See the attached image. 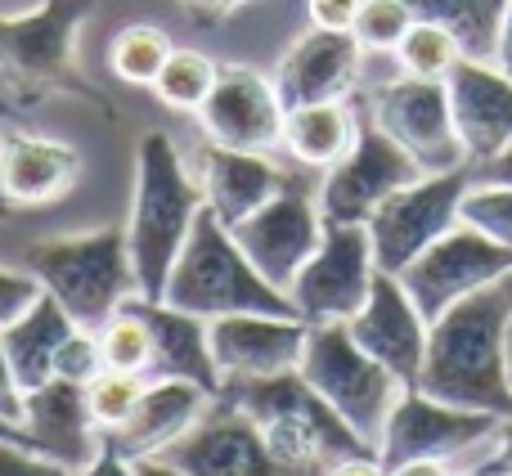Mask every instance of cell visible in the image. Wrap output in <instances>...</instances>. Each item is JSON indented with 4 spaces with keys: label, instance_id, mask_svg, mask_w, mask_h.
Here are the masks:
<instances>
[{
    "label": "cell",
    "instance_id": "1",
    "mask_svg": "<svg viewBox=\"0 0 512 476\" xmlns=\"http://www.w3.org/2000/svg\"><path fill=\"white\" fill-rule=\"evenodd\" d=\"M512 279V274H508ZM472 292L468 301L450 306L427 328V355L418 373V391L477 414L512 418V387H508V319H512V288Z\"/></svg>",
    "mask_w": 512,
    "mask_h": 476
},
{
    "label": "cell",
    "instance_id": "2",
    "mask_svg": "<svg viewBox=\"0 0 512 476\" xmlns=\"http://www.w3.org/2000/svg\"><path fill=\"white\" fill-rule=\"evenodd\" d=\"M203 189L198 176L171 135L149 131L135 153V198H131V225H126V247H131V270L140 297H162L167 274L176 265L180 247L203 212Z\"/></svg>",
    "mask_w": 512,
    "mask_h": 476
},
{
    "label": "cell",
    "instance_id": "3",
    "mask_svg": "<svg viewBox=\"0 0 512 476\" xmlns=\"http://www.w3.org/2000/svg\"><path fill=\"white\" fill-rule=\"evenodd\" d=\"M90 9L95 0H41L27 14H0V95L9 104L36 108L68 95L108 108L77 63V36Z\"/></svg>",
    "mask_w": 512,
    "mask_h": 476
},
{
    "label": "cell",
    "instance_id": "4",
    "mask_svg": "<svg viewBox=\"0 0 512 476\" xmlns=\"http://www.w3.org/2000/svg\"><path fill=\"white\" fill-rule=\"evenodd\" d=\"M167 306L185 310L198 319H221V315H297L288 292L265 283L256 265L243 256L234 234L216 221L212 212H198L194 230L180 247L176 265L167 274L162 297Z\"/></svg>",
    "mask_w": 512,
    "mask_h": 476
},
{
    "label": "cell",
    "instance_id": "5",
    "mask_svg": "<svg viewBox=\"0 0 512 476\" xmlns=\"http://www.w3.org/2000/svg\"><path fill=\"white\" fill-rule=\"evenodd\" d=\"M27 274H36V283L68 310L72 324L90 328V333H99L122 310V301L140 292L126 230H117V225L32 243L27 247Z\"/></svg>",
    "mask_w": 512,
    "mask_h": 476
},
{
    "label": "cell",
    "instance_id": "6",
    "mask_svg": "<svg viewBox=\"0 0 512 476\" xmlns=\"http://www.w3.org/2000/svg\"><path fill=\"white\" fill-rule=\"evenodd\" d=\"M225 400L256 418V427L265 432L270 450L279 454L288 468H310L328 472V463L355 459V454H373L324 400L315 396L306 378L297 369L274 373V378H252V382H225Z\"/></svg>",
    "mask_w": 512,
    "mask_h": 476
},
{
    "label": "cell",
    "instance_id": "7",
    "mask_svg": "<svg viewBox=\"0 0 512 476\" xmlns=\"http://www.w3.org/2000/svg\"><path fill=\"white\" fill-rule=\"evenodd\" d=\"M297 373L315 387V396L378 454V436L387 427L391 409L400 400L396 373H387L346 324H310L306 351H301Z\"/></svg>",
    "mask_w": 512,
    "mask_h": 476
},
{
    "label": "cell",
    "instance_id": "8",
    "mask_svg": "<svg viewBox=\"0 0 512 476\" xmlns=\"http://www.w3.org/2000/svg\"><path fill=\"white\" fill-rule=\"evenodd\" d=\"M468 189H472V167L418 176L414 185L396 189V194L364 221L369 225V243H373L378 270L400 274L445 230H454V225L463 221V198H468Z\"/></svg>",
    "mask_w": 512,
    "mask_h": 476
},
{
    "label": "cell",
    "instance_id": "9",
    "mask_svg": "<svg viewBox=\"0 0 512 476\" xmlns=\"http://www.w3.org/2000/svg\"><path fill=\"white\" fill-rule=\"evenodd\" d=\"M369 117L418 162L423 176L454 167H472L468 149H463L459 122H454L450 104V81H427V77H391L373 90Z\"/></svg>",
    "mask_w": 512,
    "mask_h": 476
},
{
    "label": "cell",
    "instance_id": "10",
    "mask_svg": "<svg viewBox=\"0 0 512 476\" xmlns=\"http://www.w3.org/2000/svg\"><path fill=\"white\" fill-rule=\"evenodd\" d=\"M512 274V247L495 243L490 234H481L477 225L459 221L454 230H445L427 252H418L405 270L396 274L405 283V292L414 297V306L423 310V319H441L450 306L468 301L472 292L495 288Z\"/></svg>",
    "mask_w": 512,
    "mask_h": 476
},
{
    "label": "cell",
    "instance_id": "11",
    "mask_svg": "<svg viewBox=\"0 0 512 476\" xmlns=\"http://www.w3.org/2000/svg\"><path fill=\"white\" fill-rule=\"evenodd\" d=\"M373 274H378V261H373L369 225L324 221V238L315 256L297 270L288 301L306 324H346L369 301Z\"/></svg>",
    "mask_w": 512,
    "mask_h": 476
},
{
    "label": "cell",
    "instance_id": "12",
    "mask_svg": "<svg viewBox=\"0 0 512 476\" xmlns=\"http://www.w3.org/2000/svg\"><path fill=\"white\" fill-rule=\"evenodd\" d=\"M499 423L504 418L445 405V400L409 387L400 391L396 409H391L387 427L378 436V463L382 468H400L409 459H445V463L463 459L472 450H490Z\"/></svg>",
    "mask_w": 512,
    "mask_h": 476
},
{
    "label": "cell",
    "instance_id": "13",
    "mask_svg": "<svg viewBox=\"0 0 512 476\" xmlns=\"http://www.w3.org/2000/svg\"><path fill=\"white\" fill-rule=\"evenodd\" d=\"M158 459L176 463L185 476H324L310 468H288L270 450L256 418L243 414L225 396H216L207 405V414L176 445H167Z\"/></svg>",
    "mask_w": 512,
    "mask_h": 476
},
{
    "label": "cell",
    "instance_id": "14",
    "mask_svg": "<svg viewBox=\"0 0 512 476\" xmlns=\"http://www.w3.org/2000/svg\"><path fill=\"white\" fill-rule=\"evenodd\" d=\"M418 176H423L418 162L373 117H360L351 153L319 180V212L333 225H364L396 189L414 185Z\"/></svg>",
    "mask_w": 512,
    "mask_h": 476
},
{
    "label": "cell",
    "instance_id": "15",
    "mask_svg": "<svg viewBox=\"0 0 512 476\" xmlns=\"http://www.w3.org/2000/svg\"><path fill=\"white\" fill-rule=\"evenodd\" d=\"M230 234L256 265V274L279 292H288L297 270L315 256L319 238H324V212H319V198H310V189L292 176L270 203L243 216Z\"/></svg>",
    "mask_w": 512,
    "mask_h": 476
},
{
    "label": "cell",
    "instance_id": "16",
    "mask_svg": "<svg viewBox=\"0 0 512 476\" xmlns=\"http://www.w3.org/2000/svg\"><path fill=\"white\" fill-rule=\"evenodd\" d=\"M283 117H288V108H283L274 81L252 68H221L207 104L198 108L207 140L248 153L283 149Z\"/></svg>",
    "mask_w": 512,
    "mask_h": 476
},
{
    "label": "cell",
    "instance_id": "17",
    "mask_svg": "<svg viewBox=\"0 0 512 476\" xmlns=\"http://www.w3.org/2000/svg\"><path fill=\"white\" fill-rule=\"evenodd\" d=\"M351 337L382 364L387 373H396L400 387H418V373H423V355H427V319L414 306V297L405 292V283L396 274H373L369 301L346 319Z\"/></svg>",
    "mask_w": 512,
    "mask_h": 476
},
{
    "label": "cell",
    "instance_id": "18",
    "mask_svg": "<svg viewBox=\"0 0 512 476\" xmlns=\"http://www.w3.org/2000/svg\"><path fill=\"white\" fill-rule=\"evenodd\" d=\"M310 324L297 315H221L207 319V342H212L216 373L225 382H252L292 373L306 351Z\"/></svg>",
    "mask_w": 512,
    "mask_h": 476
},
{
    "label": "cell",
    "instance_id": "19",
    "mask_svg": "<svg viewBox=\"0 0 512 476\" xmlns=\"http://www.w3.org/2000/svg\"><path fill=\"white\" fill-rule=\"evenodd\" d=\"M364 50L351 32H328V27H310L306 36L288 45V54L274 68V90H279L283 108L301 104H324V99H346L360 81Z\"/></svg>",
    "mask_w": 512,
    "mask_h": 476
},
{
    "label": "cell",
    "instance_id": "20",
    "mask_svg": "<svg viewBox=\"0 0 512 476\" xmlns=\"http://www.w3.org/2000/svg\"><path fill=\"white\" fill-rule=\"evenodd\" d=\"M203 189V203L225 230L252 216L256 207H265L292 176H283L270 162V153H248V149H225V144H198L189 158Z\"/></svg>",
    "mask_w": 512,
    "mask_h": 476
},
{
    "label": "cell",
    "instance_id": "21",
    "mask_svg": "<svg viewBox=\"0 0 512 476\" xmlns=\"http://www.w3.org/2000/svg\"><path fill=\"white\" fill-rule=\"evenodd\" d=\"M23 436L36 454H45V459L63 463L72 472L86 468L104 445V436L90 423L86 387L63 378H50L45 387L23 396Z\"/></svg>",
    "mask_w": 512,
    "mask_h": 476
},
{
    "label": "cell",
    "instance_id": "22",
    "mask_svg": "<svg viewBox=\"0 0 512 476\" xmlns=\"http://www.w3.org/2000/svg\"><path fill=\"white\" fill-rule=\"evenodd\" d=\"M450 104L468 162H486L512 140V77L499 63L463 59L450 72Z\"/></svg>",
    "mask_w": 512,
    "mask_h": 476
},
{
    "label": "cell",
    "instance_id": "23",
    "mask_svg": "<svg viewBox=\"0 0 512 476\" xmlns=\"http://www.w3.org/2000/svg\"><path fill=\"white\" fill-rule=\"evenodd\" d=\"M126 306H131L135 315L149 324V333H153V369H149V382L180 378V382H194V387L221 396V373H216L212 342H207V319L185 315V310L167 306V301L140 297V292H135Z\"/></svg>",
    "mask_w": 512,
    "mask_h": 476
},
{
    "label": "cell",
    "instance_id": "24",
    "mask_svg": "<svg viewBox=\"0 0 512 476\" xmlns=\"http://www.w3.org/2000/svg\"><path fill=\"white\" fill-rule=\"evenodd\" d=\"M212 400H216L212 391L194 387V382H180V378L149 382L144 396H140V405H135V414L126 418L113 436H104V441L113 445L117 454H126L131 463L153 459V454H162L167 445H176L180 436L207 414Z\"/></svg>",
    "mask_w": 512,
    "mask_h": 476
},
{
    "label": "cell",
    "instance_id": "25",
    "mask_svg": "<svg viewBox=\"0 0 512 476\" xmlns=\"http://www.w3.org/2000/svg\"><path fill=\"white\" fill-rule=\"evenodd\" d=\"M81 180V153L63 140L5 135L0 140V203L50 207Z\"/></svg>",
    "mask_w": 512,
    "mask_h": 476
},
{
    "label": "cell",
    "instance_id": "26",
    "mask_svg": "<svg viewBox=\"0 0 512 476\" xmlns=\"http://www.w3.org/2000/svg\"><path fill=\"white\" fill-rule=\"evenodd\" d=\"M72 328H77V324L68 319V310H63L45 288H41V297H36L32 306L14 319V324L0 328V342H5L9 369H14L23 396H27V391H36V387H45V382L54 378V355H59L63 342H68Z\"/></svg>",
    "mask_w": 512,
    "mask_h": 476
},
{
    "label": "cell",
    "instance_id": "27",
    "mask_svg": "<svg viewBox=\"0 0 512 476\" xmlns=\"http://www.w3.org/2000/svg\"><path fill=\"white\" fill-rule=\"evenodd\" d=\"M360 135V113L351 99H324V104L288 108L283 117V149L310 171H328L351 153Z\"/></svg>",
    "mask_w": 512,
    "mask_h": 476
},
{
    "label": "cell",
    "instance_id": "28",
    "mask_svg": "<svg viewBox=\"0 0 512 476\" xmlns=\"http://www.w3.org/2000/svg\"><path fill=\"white\" fill-rule=\"evenodd\" d=\"M405 5L414 9V18H423V23L450 27L468 59L495 63L508 0H405Z\"/></svg>",
    "mask_w": 512,
    "mask_h": 476
},
{
    "label": "cell",
    "instance_id": "29",
    "mask_svg": "<svg viewBox=\"0 0 512 476\" xmlns=\"http://www.w3.org/2000/svg\"><path fill=\"white\" fill-rule=\"evenodd\" d=\"M468 59L459 45V36L441 23H423L414 18V27L405 32V41L396 45V63L405 77H427V81H450V72Z\"/></svg>",
    "mask_w": 512,
    "mask_h": 476
},
{
    "label": "cell",
    "instance_id": "30",
    "mask_svg": "<svg viewBox=\"0 0 512 476\" xmlns=\"http://www.w3.org/2000/svg\"><path fill=\"white\" fill-rule=\"evenodd\" d=\"M171 50H176V45L167 41L162 27L131 23L113 36V45H108V63H113V72L122 81H131V86H153L158 72H162V63L171 59Z\"/></svg>",
    "mask_w": 512,
    "mask_h": 476
},
{
    "label": "cell",
    "instance_id": "31",
    "mask_svg": "<svg viewBox=\"0 0 512 476\" xmlns=\"http://www.w3.org/2000/svg\"><path fill=\"white\" fill-rule=\"evenodd\" d=\"M216 72L221 68H216L203 50H171V59L162 63L153 90H158V99L167 108H176V113H198L216 86Z\"/></svg>",
    "mask_w": 512,
    "mask_h": 476
},
{
    "label": "cell",
    "instance_id": "32",
    "mask_svg": "<svg viewBox=\"0 0 512 476\" xmlns=\"http://www.w3.org/2000/svg\"><path fill=\"white\" fill-rule=\"evenodd\" d=\"M99 355H104V369L113 373H135V378L149 382L153 369V333L140 315L122 301L113 319L99 328Z\"/></svg>",
    "mask_w": 512,
    "mask_h": 476
},
{
    "label": "cell",
    "instance_id": "33",
    "mask_svg": "<svg viewBox=\"0 0 512 476\" xmlns=\"http://www.w3.org/2000/svg\"><path fill=\"white\" fill-rule=\"evenodd\" d=\"M144 387H149L144 378H135V373H113V369H104L95 382H86V405H90V423H95V432L113 436L117 427L135 414Z\"/></svg>",
    "mask_w": 512,
    "mask_h": 476
},
{
    "label": "cell",
    "instance_id": "34",
    "mask_svg": "<svg viewBox=\"0 0 512 476\" xmlns=\"http://www.w3.org/2000/svg\"><path fill=\"white\" fill-rule=\"evenodd\" d=\"M409 27H414V9L405 0H364L360 14H355L351 36L360 41V50L396 54V45L405 41Z\"/></svg>",
    "mask_w": 512,
    "mask_h": 476
},
{
    "label": "cell",
    "instance_id": "35",
    "mask_svg": "<svg viewBox=\"0 0 512 476\" xmlns=\"http://www.w3.org/2000/svg\"><path fill=\"white\" fill-rule=\"evenodd\" d=\"M463 221L512 247V185H472L463 198Z\"/></svg>",
    "mask_w": 512,
    "mask_h": 476
},
{
    "label": "cell",
    "instance_id": "36",
    "mask_svg": "<svg viewBox=\"0 0 512 476\" xmlns=\"http://www.w3.org/2000/svg\"><path fill=\"white\" fill-rule=\"evenodd\" d=\"M99 373H104V355H99V333H90V328H72L68 342L59 346V355H54V378L63 382H95Z\"/></svg>",
    "mask_w": 512,
    "mask_h": 476
},
{
    "label": "cell",
    "instance_id": "37",
    "mask_svg": "<svg viewBox=\"0 0 512 476\" xmlns=\"http://www.w3.org/2000/svg\"><path fill=\"white\" fill-rule=\"evenodd\" d=\"M0 476H72V468L45 459L23 441H0Z\"/></svg>",
    "mask_w": 512,
    "mask_h": 476
},
{
    "label": "cell",
    "instance_id": "38",
    "mask_svg": "<svg viewBox=\"0 0 512 476\" xmlns=\"http://www.w3.org/2000/svg\"><path fill=\"white\" fill-rule=\"evenodd\" d=\"M41 297V283H36V274L27 270H5L0 265V328L14 324L18 315H23L32 301Z\"/></svg>",
    "mask_w": 512,
    "mask_h": 476
},
{
    "label": "cell",
    "instance_id": "39",
    "mask_svg": "<svg viewBox=\"0 0 512 476\" xmlns=\"http://www.w3.org/2000/svg\"><path fill=\"white\" fill-rule=\"evenodd\" d=\"M364 0H306L310 27H328V32H351L355 14H360Z\"/></svg>",
    "mask_w": 512,
    "mask_h": 476
},
{
    "label": "cell",
    "instance_id": "40",
    "mask_svg": "<svg viewBox=\"0 0 512 476\" xmlns=\"http://www.w3.org/2000/svg\"><path fill=\"white\" fill-rule=\"evenodd\" d=\"M0 418L14 427H23V387H18L14 369H9L5 342H0Z\"/></svg>",
    "mask_w": 512,
    "mask_h": 476
},
{
    "label": "cell",
    "instance_id": "41",
    "mask_svg": "<svg viewBox=\"0 0 512 476\" xmlns=\"http://www.w3.org/2000/svg\"><path fill=\"white\" fill-rule=\"evenodd\" d=\"M472 185H512V140L486 162H472Z\"/></svg>",
    "mask_w": 512,
    "mask_h": 476
},
{
    "label": "cell",
    "instance_id": "42",
    "mask_svg": "<svg viewBox=\"0 0 512 476\" xmlns=\"http://www.w3.org/2000/svg\"><path fill=\"white\" fill-rule=\"evenodd\" d=\"M72 476H135V463L126 459V454H117L113 445H99V454L86 463V468H77Z\"/></svg>",
    "mask_w": 512,
    "mask_h": 476
},
{
    "label": "cell",
    "instance_id": "43",
    "mask_svg": "<svg viewBox=\"0 0 512 476\" xmlns=\"http://www.w3.org/2000/svg\"><path fill=\"white\" fill-rule=\"evenodd\" d=\"M481 472L486 476H512V418L499 423L495 441H490V459L481 463Z\"/></svg>",
    "mask_w": 512,
    "mask_h": 476
},
{
    "label": "cell",
    "instance_id": "44",
    "mask_svg": "<svg viewBox=\"0 0 512 476\" xmlns=\"http://www.w3.org/2000/svg\"><path fill=\"white\" fill-rule=\"evenodd\" d=\"M324 476H387V468L378 463V454H355V459H337L328 463Z\"/></svg>",
    "mask_w": 512,
    "mask_h": 476
},
{
    "label": "cell",
    "instance_id": "45",
    "mask_svg": "<svg viewBox=\"0 0 512 476\" xmlns=\"http://www.w3.org/2000/svg\"><path fill=\"white\" fill-rule=\"evenodd\" d=\"M180 5H185L194 18H225L239 5H252V0H180Z\"/></svg>",
    "mask_w": 512,
    "mask_h": 476
},
{
    "label": "cell",
    "instance_id": "46",
    "mask_svg": "<svg viewBox=\"0 0 512 476\" xmlns=\"http://www.w3.org/2000/svg\"><path fill=\"white\" fill-rule=\"evenodd\" d=\"M387 476H454L445 459H409L400 468H387Z\"/></svg>",
    "mask_w": 512,
    "mask_h": 476
},
{
    "label": "cell",
    "instance_id": "47",
    "mask_svg": "<svg viewBox=\"0 0 512 476\" xmlns=\"http://www.w3.org/2000/svg\"><path fill=\"white\" fill-rule=\"evenodd\" d=\"M495 63L512 77V0H508V14H504V32H499V54Z\"/></svg>",
    "mask_w": 512,
    "mask_h": 476
},
{
    "label": "cell",
    "instance_id": "48",
    "mask_svg": "<svg viewBox=\"0 0 512 476\" xmlns=\"http://www.w3.org/2000/svg\"><path fill=\"white\" fill-rule=\"evenodd\" d=\"M135 476H185V472H180L176 463H167V459L153 454V459H135Z\"/></svg>",
    "mask_w": 512,
    "mask_h": 476
},
{
    "label": "cell",
    "instance_id": "49",
    "mask_svg": "<svg viewBox=\"0 0 512 476\" xmlns=\"http://www.w3.org/2000/svg\"><path fill=\"white\" fill-rule=\"evenodd\" d=\"M0 441H23L27 445V436H23V427H14V423H5V418H0Z\"/></svg>",
    "mask_w": 512,
    "mask_h": 476
},
{
    "label": "cell",
    "instance_id": "50",
    "mask_svg": "<svg viewBox=\"0 0 512 476\" xmlns=\"http://www.w3.org/2000/svg\"><path fill=\"white\" fill-rule=\"evenodd\" d=\"M508 288H512V279H508ZM504 351H508V387H512V319H508V342H504Z\"/></svg>",
    "mask_w": 512,
    "mask_h": 476
},
{
    "label": "cell",
    "instance_id": "51",
    "mask_svg": "<svg viewBox=\"0 0 512 476\" xmlns=\"http://www.w3.org/2000/svg\"><path fill=\"white\" fill-rule=\"evenodd\" d=\"M454 476H486V472H481V468H468V472H454Z\"/></svg>",
    "mask_w": 512,
    "mask_h": 476
}]
</instances>
